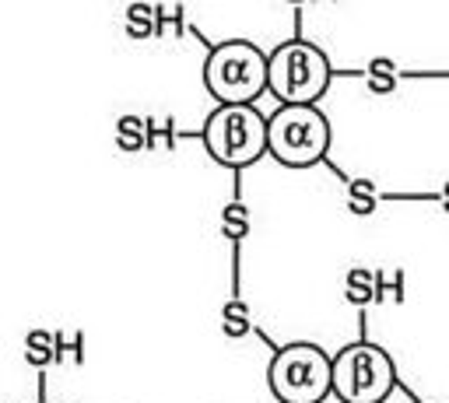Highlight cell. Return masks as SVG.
<instances>
[{"mask_svg":"<svg viewBox=\"0 0 449 403\" xmlns=\"http://www.w3.org/2000/svg\"><path fill=\"white\" fill-rule=\"evenodd\" d=\"M221 235L232 242H243L249 235V221H221Z\"/></svg>","mask_w":449,"mask_h":403,"instance_id":"cell-11","label":"cell"},{"mask_svg":"<svg viewBox=\"0 0 449 403\" xmlns=\"http://www.w3.org/2000/svg\"><path fill=\"white\" fill-rule=\"evenodd\" d=\"M443 210H446V214H449V200H446V197H443Z\"/></svg>","mask_w":449,"mask_h":403,"instance_id":"cell-19","label":"cell"},{"mask_svg":"<svg viewBox=\"0 0 449 403\" xmlns=\"http://www.w3.org/2000/svg\"><path fill=\"white\" fill-rule=\"evenodd\" d=\"M253 330V320H221V333L225 337H232V340H239Z\"/></svg>","mask_w":449,"mask_h":403,"instance_id":"cell-10","label":"cell"},{"mask_svg":"<svg viewBox=\"0 0 449 403\" xmlns=\"http://www.w3.org/2000/svg\"><path fill=\"white\" fill-rule=\"evenodd\" d=\"M368 91H372V95H390V91H397V74H368Z\"/></svg>","mask_w":449,"mask_h":403,"instance_id":"cell-9","label":"cell"},{"mask_svg":"<svg viewBox=\"0 0 449 403\" xmlns=\"http://www.w3.org/2000/svg\"><path fill=\"white\" fill-rule=\"evenodd\" d=\"M204 81L221 106L253 102L271 81V56H263L253 42H225L207 56Z\"/></svg>","mask_w":449,"mask_h":403,"instance_id":"cell-2","label":"cell"},{"mask_svg":"<svg viewBox=\"0 0 449 403\" xmlns=\"http://www.w3.org/2000/svg\"><path fill=\"white\" fill-rule=\"evenodd\" d=\"M221 221H249V207L246 203H228L225 210H221Z\"/></svg>","mask_w":449,"mask_h":403,"instance_id":"cell-16","label":"cell"},{"mask_svg":"<svg viewBox=\"0 0 449 403\" xmlns=\"http://www.w3.org/2000/svg\"><path fill=\"white\" fill-rule=\"evenodd\" d=\"M368 74H397V67H393V60H386V56H375V60L368 63Z\"/></svg>","mask_w":449,"mask_h":403,"instance_id":"cell-17","label":"cell"},{"mask_svg":"<svg viewBox=\"0 0 449 403\" xmlns=\"http://www.w3.org/2000/svg\"><path fill=\"white\" fill-rule=\"evenodd\" d=\"M348 197H379V190H375L372 179H351L348 183Z\"/></svg>","mask_w":449,"mask_h":403,"instance_id":"cell-13","label":"cell"},{"mask_svg":"<svg viewBox=\"0 0 449 403\" xmlns=\"http://www.w3.org/2000/svg\"><path fill=\"white\" fill-rule=\"evenodd\" d=\"M271 393L281 403H323L333 393V358L316 344H288L267 368Z\"/></svg>","mask_w":449,"mask_h":403,"instance_id":"cell-1","label":"cell"},{"mask_svg":"<svg viewBox=\"0 0 449 403\" xmlns=\"http://www.w3.org/2000/svg\"><path fill=\"white\" fill-rule=\"evenodd\" d=\"M204 144L218 165L246 168V165H253L267 151V120L253 109V102L221 106L207 120Z\"/></svg>","mask_w":449,"mask_h":403,"instance_id":"cell-4","label":"cell"},{"mask_svg":"<svg viewBox=\"0 0 449 403\" xmlns=\"http://www.w3.org/2000/svg\"><path fill=\"white\" fill-rule=\"evenodd\" d=\"M375 277H379V274H372L365 267H351V270L344 274V298H348L351 305H368V302L375 298Z\"/></svg>","mask_w":449,"mask_h":403,"instance_id":"cell-7","label":"cell"},{"mask_svg":"<svg viewBox=\"0 0 449 403\" xmlns=\"http://www.w3.org/2000/svg\"><path fill=\"white\" fill-rule=\"evenodd\" d=\"M25 362L36 364V368L56 362V347H32V344H25Z\"/></svg>","mask_w":449,"mask_h":403,"instance_id":"cell-8","label":"cell"},{"mask_svg":"<svg viewBox=\"0 0 449 403\" xmlns=\"http://www.w3.org/2000/svg\"><path fill=\"white\" fill-rule=\"evenodd\" d=\"M330 148V123L316 106H281L267 120V151L288 168H309Z\"/></svg>","mask_w":449,"mask_h":403,"instance_id":"cell-3","label":"cell"},{"mask_svg":"<svg viewBox=\"0 0 449 403\" xmlns=\"http://www.w3.org/2000/svg\"><path fill=\"white\" fill-rule=\"evenodd\" d=\"M375 200H379V197H348V210L358 214V218H368V214L375 210Z\"/></svg>","mask_w":449,"mask_h":403,"instance_id":"cell-12","label":"cell"},{"mask_svg":"<svg viewBox=\"0 0 449 403\" xmlns=\"http://www.w3.org/2000/svg\"><path fill=\"white\" fill-rule=\"evenodd\" d=\"M327 84H330V63L316 46L295 39L278 46L271 53V81H267V88L278 95L281 106H313L327 91Z\"/></svg>","mask_w":449,"mask_h":403,"instance_id":"cell-6","label":"cell"},{"mask_svg":"<svg viewBox=\"0 0 449 403\" xmlns=\"http://www.w3.org/2000/svg\"><path fill=\"white\" fill-rule=\"evenodd\" d=\"M443 197H446V200H449V183H446V186H443Z\"/></svg>","mask_w":449,"mask_h":403,"instance_id":"cell-18","label":"cell"},{"mask_svg":"<svg viewBox=\"0 0 449 403\" xmlns=\"http://www.w3.org/2000/svg\"><path fill=\"white\" fill-rule=\"evenodd\" d=\"M25 344H32V347H56V337H53L49 330H29V333H25Z\"/></svg>","mask_w":449,"mask_h":403,"instance_id":"cell-14","label":"cell"},{"mask_svg":"<svg viewBox=\"0 0 449 403\" xmlns=\"http://www.w3.org/2000/svg\"><path fill=\"white\" fill-rule=\"evenodd\" d=\"M221 320H249V305L239 302V298H236V302H228V305L221 309Z\"/></svg>","mask_w":449,"mask_h":403,"instance_id":"cell-15","label":"cell"},{"mask_svg":"<svg viewBox=\"0 0 449 403\" xmlns=\"http://www.w3.org/2000/svg\"><path fill=\"white\" fill-rule=\"evenodd\" d=\"M397 386L390 354L368 340L348 344L333 358V393L340 403H383Z\"/></svg>","mask_w":449,"mask_h":403,"instance_id":"cell-5","label":"cell"}]
</instances>
